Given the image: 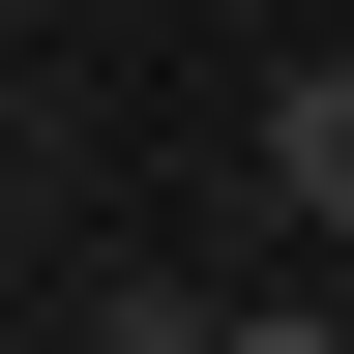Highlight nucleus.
Instances as JSON below:
<instances>
[{"label": "nucleus", "mask_w": 354, "mask_h": 354, "mask_svg": "<svg viewBox=\"0 0 354 354\" xmlns=\"http://www.w3.org/2000/svg\"><path fill=\"white\" fill-rule=\"evenodd\" d=\"M266 177H295V207H325V266H354V59H295V88H266Z\"/></svg>", "instance_id": "nucleus-1"}, {"label": "nucleus", "mask_w": 354, "mask_h": 354, "mask_svg": "<svg viewBox=\"0 0 354 354\" xmlns=\"http://www.w3.org/2000/svg\"><path fill=\"white\" fill-rule=\"evenodd\" d=\"M59 354H207V295H88V325H59Z\"/></svg>", "instance_id": "nucleus-2"}, {"label": "nucleus", "mask_w": 354, "mask_h": 354, "mask_svg": "<svg viewBox=\"0 0 354 354\" xmlns=\"http://www.w3.org/2000/svg\"><path fill=\"white\" fill-rule=\"evenodd\" d=\"M207 354H354V295H236V325H207Z\"/></svg>", "instance_id": "nucleus-3"}, {"label": "nucleus", "mask_w": 354, "mask_h": 354, "mask_svg": "<svg viewBox=\"0 0 354 354\" xmlns=\"http://www.w3.org/2000/svg\"><path fill=\"white\" fill-rule=\"evenodd\" d=\"M295 30H325V0H295Z\"/></svg>", "instance_id": "nucleus-4"}]
</instances>
